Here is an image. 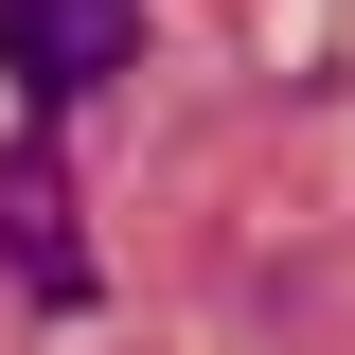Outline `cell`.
Listing matches in <instances>:
<instances>
[{
	"mask_svg": "<svg viewBox=\"0 0 355 355\" xmlns=\"http://www.w3.org/2000/svg\"><path fill=\"white\" fill-rule=\"evenodd\" d=\"M125 53H142V0H0V71H18V107H89Z\"/></svg>",
	"mask_w": 355,
	"mask_h": 355,
	"instance_id": "6da1fadb",
	"label": "cell"
},
{
	"mask_svg": "<svg viewBox=\"0 0 355 355\" xmlns=\"http://www.w3.org/2000/svg\"><path fill=\"white\" fill-rule=\"evenodd\" d=\"M0 249H18L36 302H89V249L53 231V160H0Z\"/></svg>",
	"mask_w": 355,
	"mask_h": 355,
	"instance_id": "7a4b0ae2",
	"label": "cell"
}]
</instances>
